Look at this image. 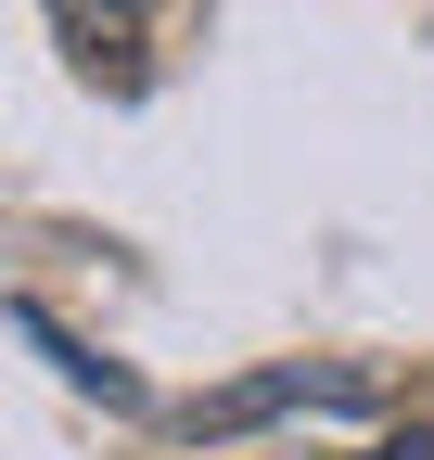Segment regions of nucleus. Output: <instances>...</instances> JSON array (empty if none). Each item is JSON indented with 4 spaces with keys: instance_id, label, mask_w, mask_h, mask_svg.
I'll return each instance as SVG.
<instances>
[{
    "instance_id": "nucleus-1",
    "label": "nucleus",
    "mask_w": 434,
    "mask_h": 460,
    "mask_svg": "<svg viewBox=\"0 0 434 460\" xmlns=\"http://www.w3.org/2000/svg\"><path fill=\"white\" fill-rule=\"evenodd\" d=\"M370 396H384V384H370L358 358H294V371H256V384H217V396H192V410H179V435H256V422H282V410H370Z\"/></svg>"
},
{
    "instance_id": "nucleus-2",
    "label": "nucleus",
    "mask_w": 434,
    "mask_h": 460,
    "mask_svg": "<svg viewBox=\"0 0 434 460\" xmlns=\"http://www.w3.org/2000/svg\"><path fill=\"white\" fill-rule=\"evenodd\" d=\"M345 460H434V435H384V447H345Z\"/></svg>"
}]
</instances>
